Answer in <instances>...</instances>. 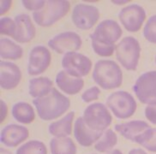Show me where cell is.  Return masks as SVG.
Segmentation results:
<instances>
[{
  "instance_id": "cell-3",
  "label": "cell",
  "mask_w": 156,
  "mask_h": 154,
  "mask_svg": "<svg viewBox=\"0 0 156 154\" xmlns=\"http://www.w3.org/2000/svg\"><path fill=\"white\" fill-rule=\"evenodd\" d=\"M70 9V3L66 0L46 1L44 8L33 12L34 23L40 27H51L64 17Z\"/></svg>"
},
{
  "instance_id": "cell-19",
  "label": "cell",
  "mask_w": 156,
  "mask_h": 154,
  "mask_svg": "<svg viewBox=\"0 0 156 154\" xmlns=\"http://www.w3.org/2000/svg\"><path fill=\"white\" fill-rule=\"evenodd\" d=\"M149 128H150L149 124L145 121L133 120L129 122L116 124L114 129L115 131L119 133L124 139L135 143L136 139L138 136Z\"/></svg>"
},
{
  "instance_id": "cell-4",
  "label": "cell",
  "mask_w": 156,
  "mask_h": 154,
  "mask_svg": "<svg viewBox=\"0 0 156 154\" xmlns=\"http://www.w3.org/2000/svg\"><path fill=\"white\" fill-rule=\"evenodd\" d=\"M116 58L125 69L136 70L141 55V45L139 41L132 36L123 38L116 45Z\"/></svg>"
},
{
  "instance_id": "cell-30",
  "label": "cell",
  "mask_w": 156,
  "mask_h": 154,
  "mask_svg": "<svg viewBox=\"0 0 156 154\" xmlns=\"http://www.w3.org/2000/svg\"><path fill=\"white\" fill-rule=\"evenodd\" d=\"M16 30L15 20L9 16H3L0 20V34L13 38Z\"/></svg>"
},
{
  "instance_id": "cell-39",
  "label": "cell",
  "mask_w": 156,
  "mask_h": 154,
  "mask_svg": "<svg viewBox=\"0 0 156 154\" xmlns=\"http://www.w3.org/2000/svg\"><path fill=\"white\" fill-rule=\"evenodd\" d=\"M0 154H13L10 151L5 149V147H1L0 149Z\"/></svg>"
},
{
  "instance_id": "cell-31",
  "label": "cell",
  "mask_w": 156,
  "mask_h": 154,
  "mask_svg": "<svg viewBox=\"0 0 156 154\" xmlns=\"http://www.w3.org/2000/svg\"><path fill=\"white\" fill-rule=\"evenodd\" d=\"M101 94V90L100 88L96 86H94L92 87L87 88V90H85L83 93V94L81 96L82 100L85 103H90L94 100L99 99V96Z\"/></svg>"
},
{
  "instance_id": "cell-25",
  "label": "cell",
  "mask_w": 156,
  "mask_h": 154,
  "mask_svg": "<svg viewBox=\"0 0 156 154\" xmlns=\"http://www.w3.org/2000/svg\"><path fill=\"white\" fill-rule=\"evenodd\" d=\"M118 144V136L112 129H106L95 142L94 149L99 152H107Z\"/></svg>"
},
{
  "instance_id": "cell-41",
  "label": "cell",
  "mask_w": 156,
  "mask_h": 154,
  "mask_svg": "<svg viewBox=\"0 0 156 154\" xmlns=\"http://www.w3.org/2000/svg\"><path fill=\"white\" fill-rule=\"evenodd\" d=\"M92 154H95V153H92Z\"/></svg>"
},
{
  "instance_id": "cell-36",
  "label": "cell",
  "mask_w": 156,
  "mask_h": 154,
  "mask_svg": "<svg viewBox=\"0 0 156 154\" xmlns=\"http://www.w3.org/2000/svg\"><path fill=\"white\" fill-rule=\"evenodd\" d=\"M128 154H147L145 150L142 149V148H134L131 149L129 152Z\"/></svg>"
},
{
  "instance_id": "cell-8",
  "label": "cell",
  "mask_w": 156,
  "mask_h": 154,
  "mask_svg": "<svg viewBox=\"0 0 156 154\" xmlns=\"http://www.w3.org/2000/svg\"><path fill=\"white\" fill-rule=\"evenodd\" d=\"M61 64L64 70L69 75L79 78L87 76L92 68V61L90 58L77 51L64 54Z\"/></svg>"
},
{
  "instance_id": "cell-34",
  "label": "cell",
  "mask_w": 156,
  "mask_h": 154,
  "mask_svg": "<svg viewBox=\"0 0 156 154\" xmlns=\"http://www.w3.org/2000/svg\"><path fill=\"white\" fill-rule=\"evenodd\" d=\"M12 5L11 0H2L0 1V15L4 16L5 13L9 11Z\"/></svg>"
},
{
  "instance_id": "cell-18",
  "label": "cell",
  "mask_w": 156,
  "mask_h": 154,
  "mask_svg": "<svg viewBox=\"0 0 156 154\" xmlns=\"http://www.w3.org/2000/svg\"><path fill=\"white\" fill-rule=\"evenodd\" d=\"M56 85L62 92L69 95H75L80 93L84 86L83 78L74 77L65 70H60L56 75Z\"/></svg>"
},
{
  "instance_id": "cell-10",
  "label": "cell",
  "mask_w": 156,
  "mask_h": 154,
  "mask_svg": "<svg viewBox=\"0 0 156 154\" xmlns=\"http://www.w3.org/2000/svg\"><path fill=\"white\" fill-rule=\"evenodd\" d=\"M147 17L143 7L137 4H131L120 10L119 18L124 28L130 33L139 31Z\"/></svg>"
},
{
  "instance_id": "cell-21",
  "label": "cell",
  "mask_w": 156,
  "mask_h": 154,
  "mask_svg": "<svg viewBox=\"0 0 156 154\" xmlns=\"http://www.w3.org/2000/svg\"><path fill=\"white\" fill-rule=\"evenodd\" d=\"M52 88L53 82L46 76L34 77L28 82V93L34 99L47 95Z\"/></svg>"
},
{
  "instance_id": "cell-27",
  "label": "cell",
  "mask_w": 156,
  "mask_h": 154,
  "mask_svg": "<svg viewBox=\"0 0 156 154\" xmlns=\"http://www.w3.org/2000/svg\"><path fill=\"white\" fill-rule=\"evenodd\" d=\"M16 154H47V148L42 141L31 140L18 147Z\"/></svg>"
},
{
  "instance_id": "cell-38",
  "label": "cell",
  "mask_w": 156,
  "mask_h": 154,
  "mask_svg": "<svg viewBox=\"0 0 156 154\" xmlns=\"http://www.w3.org/2000/svg\"><path fill=\"white\" fill-rule=\"evenodd\" d=\"M113 4H115V5H124V4H127V3H129L130 1L129 0H128V1H114V0H112V1Z\"/></svg>"
},
{
  "instance_id": "cell-12",
  "label": "cell",
  "mask_w": 156,
  "mask_h": 154,
  "mask_svg": "<svg viewBox=\"0 0 156 154\" xmlns=\"http://www.w3.org/2000/svg\"><path fill=\"white\" fill-rule=\"evenodd\" d=\"M51 54L45 45H35L29 51L28 73L29 75H39L50 66Z\"/></svg>"
},
{
  "instance_id": "cell-26",
  "label": "cell",
  "mask_w": 156,
  "mask_h": 154,
  "mask_svg": "<svg viewBox=\"0 0 156 154\" xmlns=\"http://www.w3.org/2000/svg\"><path fill=\"white\" fill-rule=\"evenodd\" d=\"M135 143L151 152H156V128H147L136 139Z\"/></svg>"
},
{
  "instance_id": "cell-11",
  "label": "cell",
  "mask_w": 156,
  "mask_h": 154,
  "mask_svg": "<svg viewBox=\"0 0 156 154\" xmlns=\"http://www.w3.org/2000/svg\"><path fill=\"white\" fill-rule=\"evenodd\" d=\"M83 41L81 36L75 32L67 31L58 33L48 41L51 49L58 54H66L68 52L77 51L81 49Z\"/></svg>"
},
{
  "instance_id": "cell-32",
  "label": "cell",
  "mask_w": 156,
  "mask_h": 154,
  "mask_svg": "<svg viewBox=\"0 0 156 154\" xmlns=\"http://www.w3.org/2000/svg\"><path fill=\"white\" fill-rule=\"evenodd\" d=\"M22 4L24 6L25 9L30 11L36 12L44 8L46 5V1L44 0H23Z\"/></svg>"
},
{
  "instance_id": "cell-40",
  "label": "cell",
  "mask_w": 156,
  "mask_h": 154,
  "mask_svg": "<svg viewBox=\"0 0 156 154\" xmlns=\"http://www.w3.org/2000/svg\"><path fill=\"white\" fill-rule=\"evenodd\" d=\"M154 61H155V64H156V56H155V58H154Z\"/></svg>"
},
{
  "instance_id": "cell-16",
  "label": "cell",
  "mask_w": 156,
  "mask_h": 154,
  "mask_svg": "<svg viewBox=\"0 0 156 154\" xmlns=\"http://www.w3.org/2000/svg\"><path fill=\"white\" fill-rule=\"evenodd\" d=\"M103 133L104 132L94 131L89 128L83 121V117L76 118L74 123V137L78 144L84 147H88L93 144H95V142L101 138Z\"/></svg>"
},
{
  "instance_id": "cell-17",
  "label": "cell",
  "mask_w": 156,
  "mask_h": 154,
  "mask_svg": "<svg viewBox=\"0 0 156 154\" xmlns=\"http://www.w3.org/2000/svg\"><path fill=\"white\" fill-rule=\"evenodd\" d=\"M16 30L15 33V40L18 43H28L35 37L36 30L30 16L27 14H19L15 16Z\"/></svg>"
},
{
  "instance_id": "cell-14",
  "label": "cell",
  "mask_w": 156,
  "mask_h": 154,
  "mask_svg": "<svg viewBox=\"0 0 156 154\" xmlns=\"http://www.w3.org/2000/svg\"><path fill=\"white\" fill-rule=\"evenodd\" d=\"M29 137L28 128L19 124H8L2 128L0 134L1 143L6 147H16Z\"/></svg>"
},
{
  "instance_id": "cell-2",
  "label": "cell",
  "mask_w": 156,
  "mask_h": 154,
  "mask_svg": "<svg viewBox=\"0 0 156 154\" xmlns=\"http://www.w3.org/2000/svg\"><path fill=\"white\" fill-rule=\"evenodd\" d=\"M92 77L94 82L104 90H112L119 87L123 83V71L119 65L109 59L97 61Z\"/></svg>"
},
{
  "instance_id": "cell-13",
  "label": "cell",
  "mask_w": 156,
  "mask_h": 154,
  "mask_svg": "<svg viewBox=\"0 0 156 154\" xmlns=\"http://www.w3.org/2000/svg\"><path fill=\"white\" fill-rule=\"evenodd\" d=\"M122 28L114 20L106 19L100 23L94 31L90 34V39L106 44H114L122 36Z\"/></svg>"
},
{
  "instance_id": "cell-24",
  "label": "cell",
  "mask_w": 156,
  "mask_h": 154,
  "mask_svg": "<svg viewBox=\"0 0 156 154\" xmlns=\"http://www.w3.org/2000/svg\"><path fill=\"white\" fill-rule=\"evenodd\" d=\"M23 55V48L8 38L0 40V56L4 60H18Z\"/></svg>"
},
{
  "instance_id": "cell-15",
  "label": "cell",
  "mask_w": 156,
  "mask_h": 154,
  "mask_svg": "<svg viewBox=\"0 0 156 154\" xmlns=\"http://www.w3.org/2000/svg\"><path fill=\"white\" fill-rule=\"evenodd\" d=\"M22 72L14 63L2 60L0 62V85L5 90H11L18 86Z\"/></svg>"
},
{
  "instance_id": "cell-22",
  "label": "cell",
  "mask_w": 156,
  "mask_h": 154,
  "mask_svg": "<svg viewBox=\"0 0 156 154\" xmlns=\"http://www.w3.org/2000/svg\"><path fill=\"white\" fill-rule=\"evenodd\" d=\"M12 117L22 124H30L35 120V111L27 102H17L12 106Z\"/></svg>"
},
{
  "instance_id": "cell-7",
  "label": "cell",
  "mask_w": 156,
  "mask_h": 154,
  "mask_svg": "<svg viewBox=\"0 0 156 154\" xmlns=\"http://www.w3.org/2000/svg\"><path fill=\"white\" fill-rule=\"evenodd\" d=\"M135 95L144 104H156V70L143 73L133 86Z\"/></svg>"
},
{
  "instance_id": "cell-20",
  "label": "cell",
  "mask_w": 156,
  "mask_h": 154,
  "mask_svg": "<svg viewBox=\"0 0 156 154\" xmlns=\"http://www.w3.org/2000/svg\"><path fill=\"white\" fill-rule=\"evenodd\" d=\"M75 117V111L71 110L59 120L50 123L48 131L53 137H68L72 133L73 121Z\"/></svg>"
},
{
  "instance_id": "cell-29",
  "label": "cell",
  "mask_w": 156,
  "mask_h": 154,
  "mask_svg": "<svg viewBox=\"0 0 156 154\" xmlns=\"http://www.w3.org/2000/svg\"><path fill=\"white\" fill-rule=\"evenodd\" d=\"M143 36L148 42L156 44V15L150 16L143 28Z\"/></svg>"
},
{
  "instance_id": "cell-9",
  "label": "cell",
  "mask_w": 156,
  "mask_h": 154,
  "mask_svg": "<svg viewBox=\"0 0 156 154\" xmlns=\"http://www.w3.org/2000/svg\"><path fill=\"white\" fill-rule=\"evenodd\" d=\"M100 19V10L91 5L77 4L74 6L71 20L76 27L82 30L91 29Z\"/></svg>"
},
{
  "instance_id": "cell-6",
  "label": "cell",
  "mask_w": 156,
  "mask_h": 154,
  "mask_svg": "<svg viewBox=\"0 0 156 154\" xmlns=\"http://www.w3.org/2000/svg\"><path fill=\"white\" fill-rule=\"evenodd\" d=\"M83 118L87 127L94 131H106L112 122V117L107 106L102 103L87 105L84 110Z\"/></svg>"
},
{
  "instance_id": "cell-1",
  "label": "cell",
  "mask_w": 156,
  "mask_h": 154,
  "mask_svg": "<svg viewBox=\"0 0 156 154\" xmlns=\"http://www.w3.org/2000/svg\"><path fill=\"white\" fill-rule=\"evenodd\" d=\"M38 116L43 121H51L69 110L70 100L53 87L47 95L33 100Z\"/></svg>"
},
{
  "instance_id": "cell-33",
  "label": "cell",
  "mask_w": 156,
  "mask_h": 154,
  "mask_svg": "<svg viewBox=\"0 0 156 154\" xmlns=\"http://www.w3.org/2000/svg\"><path fill=\"white\" fill-rule=\"evenodd\" d=\"M144 113L147 120L156 125V104H148L145 108Z\"/></svg>"
},
{
  "instance_id": "cell-23",
  "label": "cell",
  "mask_w": 156,
  "mask_h": 154,
  "mask_svg": "<svg viewBox=\"0 0 156 154\" xmlns=\"http://www.w3.org/2000/svg\"><path fill=\"white\" fill-rule=\"evenodd\" d=\"M51 154H76V145L69 137H53L50 141Z\"/></svg>"
},
{
  "instance_id": "cell-35",
  "label": "cell",
  "mask_w": 156,
  "mask_h": 154,
  "mask_svg": "<svg viewBox=\"0 0 156 154\" xmlns=\"http://www.w3.org/2000/svg\"><path fill=\"white\" fill-rule=\"evenodd\" d=\"M8 116V106L3 100H0V122H5Z\"/></svg>"
},
{
  "instance_id": "cell-37",
  "label": "cell",
  "mask_w": 156,
  "mask_h": 154,
  "mask_svg": "<svg viewBox=\"0 0 156 154\" xmlns=\"http://www.w3.org/2000/svg\"><path fill=\"white\" fill-rule=\"evenodd\" d=\"M106 154H124L119 149H112L109 151V152H106Z\"/></svg>"
},
{
  "instance_id": "cell-28",
  "label": "cell",
  "mask_w": 156,
  "mask_h": 154,
  "mask_svg": "<svg viewBox=\"0 0 156 154\" xmlns=\"http://www.w3.org/2000/svg\"><path fill=\"white\" fill-rule=\"evenodd\" d=\"M91 41L94 51L101 57H111L116 50V45L114 44L102 43L94 40H91Z\"/></svg>"
},
{
  "instance_id": "cell-5",
  "label": "cell",
  "mask_w": 156,
  "mask_h": 154,
  "mask_svg": "<svg viewBox=\"0 0 156 154\" xmlns=\"http://www.w3.org/2000/svg\"><path fill=\"white\" fill-rule=\"evenodd\" d=\"M107 108L119 119L131 117L136 110V102L134 97L126 91H116L107 97Z\"/></svg>"
}]
</instances>
